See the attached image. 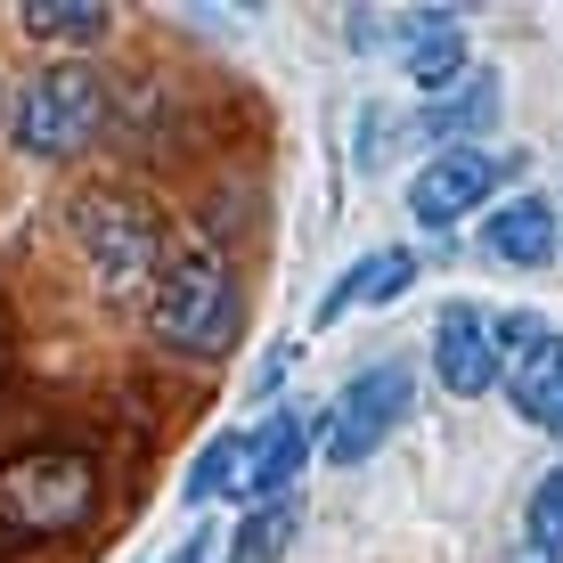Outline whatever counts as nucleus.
<instances>
[{
  "label": "nucleus",
  "instance_id": "7ed1b4c3",
  "mask_svg": "<svg viewBox=\"0 0 563 563\" xmlns=\"http://www.w3.org/2000/svg\"><path fill=\"white\" fill-rule=\"evenodd\" d=\"M409 400H417V376H409V360H376V367H360L352 384H343V400L327 409V465H367L393 441V424L409 417Z\"/></svg>",
  "mask_w": 563,
  "mask_h": 563
},
{
  "label": "nucleus",
  "instance_id": "20e7f679",
  "mask_svg": "<svg viewBox=\"0 0 563 563\" xmlns=\"http://www.w3.org/2000/svg\"><path fill=\"white\" fill-rule=\"evenodd\" d=\"M99 74L90 66H49L42 82H25V99H16V147L25 155H82L99 140Z\"/></svg>",
  "mask_w": 563,
  "mask_h": 563
},
{
  "label": "nucleus",
  "instance_id": "4468645a",
  "mask_svg": "<svg viewBox=\"0 0 563 563\" xmlns=\"http://www.w3.org/2000/svg\"><path fill=\"white\" fill-rule=\"evenodd\" d=\"M16 16H25L33 42H107V25H114L107 0H25Z\"/></svg>",
  "mask_w": 563,
  "mask_h": 563
},
{
  "label": "nucleus",
  "instance_id": "f257e3e1",
  "mask_svg": "<svg viewBox=\"0 0 563 563\" xmlns=\"http://www.w3.org/2000/svg\"><path fill=\"white\" fill-rule=\"evenodd\" d=\"M99 507V465L82 450H25L0 465V539H66Z\"/></svg>",
  "mask_w": 563,
  "mask_h": 563
},
{
  "label": "nucleus",
  "instance_id": "aec40b11",
  "mask_svg": "<svg viewBox=\"0 0 563 563\" xmlns=\"http://www.w3.org/2000/svg\"><path fill=\"white\" fill-rule=\"evenodd\" d=\"M229 563H269V555H254V548H229Z\"/></svg>",
  "mask_w": 563,
  "mask_h": 563
},
{
  "label": "nucleus",
  "instance_id": "6ab92c4d",
  "mask_svg": "<svg viewBox=\"0 0 563 563\" xmlns=\"http://www.w3.org/2000/svg\"><path fill=\"white\" fill-rule=\"evenodd\" d=\"M212 539H221V531H188L180 548H172V563H205V555H212Z\"/></svg>",
  "mask_w": 563,
  "mask_h": 563
},
{
  "label": "nucleus",
  "instance_id": "1a4fd4ad",
  "mask_svg": "<svg viewBox=\"0 0 563 563\" xmlns=\"http://www.w3.org/2000/svg\"><path fill=\"white\" fill-rule=\"evenodd\" d=\"M409 278H417V254H409V245H376V254H360L352 269H343V286L319 302V327H335L343 310H360V302H367V310H376V302H400V295H409Z\"/></svg>",
  "mask_w": 563,
  "mask_h": 563
},
{
  "label": "nucleus",
  "instance_id": "423d86ee",
  "mask_svg": "<svg viewBox=\"0 0 563 563\" xmlns=\"http://www.w3.org/2000/svg\"><path fill=\"white\" fill-rule=\"evenodd\" d=\"M74 238H82V254H90V269H99L107 295H131V286H147L155 269H164V245H155L147 212H131L114 197L74 205Z\"/></svg>",
  "mask_w": 563,
  "mask_h": 563
},
{
  "label": "nucleus",
  "instance_id": "2eb2a0df",
  "mask_svg": "<svg viewBox=\"0 0 563 563\" xmlns=\"http://www.w3.org/2000/svg\"><path fill=\"white\" fill-rule=\"evenodd\" d=\"M400 66H409V82L424 90V99H441V90H457L465 74V33H417L409 49H400Z\"/></svg>",
  "mask_w": 563,
  "mask_h": 563
},
{
  "label": "nucleus",
  "instance_id": "dca6fc26",
  "mask_svg": "<svg viewBox=\"0 0 563 563\" xmlns=\"http://www.w3.org/2000/svg\"><path fill=\"white\" fill-rule=\"evenodd\" d=\"M522 548H539V555L563 563V465L531 490V507H522Z\"/></svg>",
  "mask_w": 563,
  "mask_h": 563
},
{
  "label": "nucleus",
  "instance_id": "f8f14e48",
  "mask_svg": "<svg viewBox=\"0 0 563 563\" xmlns=\"http://www.w3.org/2000/svg\"><path fill=\"white\" fill-rule=\"evenodd\" d=\"M498 123V74H465L457 90H441V99H424V140L441 147H457L465 131H490Z\"/></svg>",
  "mask_w": 563,
  "mask_h": 563
},
{
  "label": "nucleus",
  "instance_id": "9d476101",
  "mask_svg": "<svg viewBox=\"0 0 563 563\" xmlns=\"http://www.w3.org/2000/svg\"><path fill=\"white\" fill-rule=\"evenodd\" d=\"M482 245H490V262H515V269H548L555 262V205L548 197H515L490 212V229H482Z\"/></svg>",
  "mask_w": 563,
  "mask_h": 563
},
{
  "label": "nucleus",
  "instance_id": "f3484780",
  "mask_svg": "<svg viewBox=\"0 0 563 563\" xmlns=\"http://www.w3.org/2000/svg\"><path fill=\"white\" fill-rule=\"evenodd\" d=\"M295 531H302V507H295V498H269V507H254V515L238 522V548H254V555H269V563H278Z\"/></svg>",
  "mask_w": 563,
  "mask_h": 563
},
{
  "label": "nucleus",
  "instance_id": "412c9836",
  "mask_svg": "<svg viewBox=\"0 0 563 563\" xmlns=\"http://www.w3.org/2000/svg\"><path fill=\"white\" fill-rule=\"evenodd\" d=\"M515 563H555V555H539V548H522V555H515Z\"/></svg>",
  "mask_w": 563,
  "mask_h": 563
},
{
  "label": "nucleus",
  "instance_id": "0eeeda50",
  "mask_svg": "<svg viewBox=\"0 0 563 563\" xmlns=\"http://www.w3.org/2000/svg\"><path fill=\"white\" fill-rule=\"evenodd\" d=\"M498 172H507V164H498L490 147H441L433 164H424L417 180H409V212H417L424 229H457L465 212L490 205Z\"/></svg>",
  "mask_w": 563,
  "mask_h": 563
},
{
  "label": "nucleus",
  "instance_id": "ddd939ff",
  "mask_svg": "<svg viewBox=\"0 0 563 563\" xmlns=\"http://www.w3.org/2000/svg\"><path fill=\"white\" fill-rule=\"evenodd\" d=\"M254 474V433H212L197 465H188V482H180V498L188 507H212L221 490H238V482Z\"/></svg>",
  "mask_w": 563,
  "mask_h": 563
},
{
  "label": "nucleus",
  "instance_id": "a211bd4d",
  "mask_svg": "<svg viewBox=\"0 0 563 563\" xmlns=\"http://www.w3.org/2000/svg\"><path fill=\"white\" fill-rule=\"evenodd\" d=\"M343 42H352V49H400V16H384V9H352Z\"/></svg>",
  "mask_w": 563,
  "mask_h": 563
},
{
  "label": "nucleus",
  "instance_id": "39448f33",
  "mask_svg": "<svg viewBox=\"0 0 563 563\" xmlns=\"http://www.w3.org/2000/svg\"><path fill=\"white\" fill-rule=\"evenodd\" d=\"M490 343H498V384L515 393V409L539 433H563V335L539 310H507L490 327Z\"/></svg>",
  "mask_w": 563,
  "mask_h": 563
},
{
  "label": "nucleus",
  "instance_id": "9b49d317",
  "mask_svg": "<svg viewBox=\"0 0 563 563\" xmlns=\"http://www.w3.org/2000/svg\"><path fill=\"white\" fill-rule=\"evenodd\" d=\"M302 457H310V417L302 409H278L254 433V474H245V490H254L262 507H269V498H286V490H295V474H302Z\"/></svg>",
  "mask_w": 563,
  "mask_h": 563
},
{
  "label": "nucleus",
  "instance_id": "f03ea898",
  "mask_svg": "<svg viewBox=\"0 0 563 563\" xmlns=\"http://www.w3.org/2000/svg\"><path fill=\"white\" fill-rule=\"evenodd\" d=\"M147 327L155 343H172V352H229V335H238V286H229L221 254H172L155 269V295H147Z\"/></svg>",
  "mask_w": 563,
  "mask_h": 563
},
{
  "label": "nucleus",
  "instance_id": "6e6552de",
  "mask_svg": "<svg viewBox=\"0 0 563 563\" xmlns=\"http://www.w3.org/2000/svg\"><path fill=\"white\" fill-rule=\"evenodd\" d=\"M433 376H441V393H457V400H482L498 384V343H490V319H482L474 302H450L433 319Z\"/></svg>",
  "mask_w": 563,
  "mask_h": 563
}]
</instances>
